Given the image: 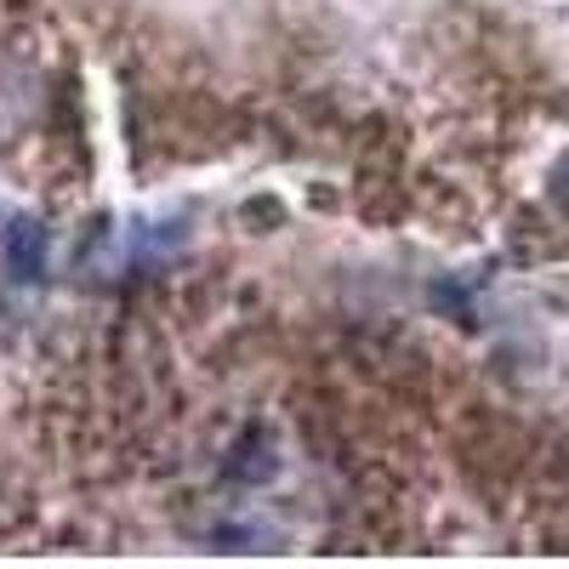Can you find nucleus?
Returning <instances> with one entry per match:
<instances>
[{"mask_svg": "<svg viewBox=\"0 0 569 569\" xmlns=\"http://www.w3.org/2000/svg\"><path fill=\"white\" fill-rule=\"evenodd\" d=\"M12 262H18L23 273H40V233H34V228L12 240Z\"/></svg>", "mask_w": 569, "mask_h": 569, "instance_id": "f257e3e1", "label": "nucleus"}]
</instances>
